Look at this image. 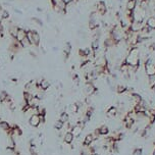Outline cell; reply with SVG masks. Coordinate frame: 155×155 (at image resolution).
<instances>
[{
  "label": "cell",
  "mask_w": 155,
  "mask_h": 155,
  "mask_svg": "<svg viewBox=\"0 0 155 155\" xmlns=\"http://www.w3.org/2000/svg\"><path fill=\"white\" fill-rule=\"evenodd\" d=\"M137 6H138V2H137V0H127V3H126V9L127 10L134 11Z\"/></svg>",
  "instance_id": "obj_9"
},
{
  "label": "cell",
  "mask_w": 155,
  "mask_h": 155,
  "mask_svg": "<svg viewBox=\"0 0 155 155\" xmlns=\"http://www.w3.org/2000/svg\"><path fill=\"white\" fill-rule=\"evenodd\" d=\"M124 121H125V127L128 129H131L135 125V121L132 117H130L128 114H126V116L124 117Z\"/></svg>",
  "instance_id": "obj_15"
},
{
  "label": "cell",
  "mask_w": 155,
  "mask_h": 155,
  "mask_svg": "<svg viewBox=\"0 0 155 155\" xmlns=\"http://www.w3.org/2000/svg\"><path fill=\"white\" fill-rule=\"evenodd\" d=\"M130 98H131V100H132V102L134 103V105H135V104H140L141 102L143 101L142 96H141L140 94H138V93H135V92L131 95V97H130Z\"/></svg>",
  "instance_id": "obj_10"
},
{
  "label": "cell",
  "mask_w": 155,
  "mask_h": 155,
  "mask_svg": "<svg viewBox=\"0 0 155 155\" xmlns=\"http://www.w3.org/2000/svg\"><path fill=\"white\" fill-rule=\"evenodd\" d=\"M8 97V94L5 91H2V92H0V99H1V101H4L6 98Z\"/></svg>",
  "instance_id": "obj_28"
},
{
  "label": "cell",
  "mask_w": 155,
  "mask_h": 155,
  "mask_svg": "<svg viewBox=\"0 0 155 155\" xmlns=\"http://www.w3.org/2000/svg\"><path fill=\"white\" fill-rule=\"evenodd\" d=\"M117 113H119V109L115 106H110L106 111V115L108 117H114V116L117 115Z\"/></svg>",
  "instance_id": "obj_14"
},
{
  "label": "cell",
  "mask_w": 155,
  "mask_h": 155,
  "mask_svg": "<svg viewBox=\"0 0 155 155\" xmlns=\"http://www.w3.org/2000/svg\"><path fill=\"white\" fill-rule=\"evenodd\" d=\"M94 134L96 136H98V137L99 136H106L109 134V128L107 126H101L97 129V130H95Z\"/></svg>",
  "instance_id": "obj_8"
},
{
  "label": "cell",
  "mask_w": 155,
  "mask_h": 155,
  "mask_svg": "<svg viewBox=\"0 0 155 155\" xmlns=\"http://www.w3.org/2000/svg\"><path fill=\"white\" fill-rule=\"evenodd\" d=\"M98 136L94 135V134H88L86 135V137L84 138V146H91L93 143H94V141L97 139Z\"/></svg>",
  "instance_id": "obj_7"
},
{
  "label": "cell",
  "mask_w": 155,
  "mask_h": 155,
  "mask_svg": "<svg viewBox=\"0 0 155 155\" xmlns=\"http://www.w3.org/2000/svg\"><path fill=\"white\" fill-rule=\"evenodd\" d=\"M96 11H97V13H99V15H106L107 6H106V4H105V2H103V1H99V2H97Z\"/></svg>",
  "instance_id": "obj_5"
},
{
  "label": "cell",
  "mask_w": 155,
  "mask_h": 155,
  "mask_svg": "<svg viewBox=\"0 0 155 155\" xmlns=\"http://www.w3.org/2000/svg\"><path fill=\"white\" fill-rule=\"evenodd\" d=\"M21 45H22L23 48H29V47L31 46L32 44H31V42H30L29 39H28L27 37H26V38H25L24 40H22V41H21Z\"/></svg>",
  "instance_id": "obj_23"
},
{
  "label": "cell",
  "mask_w": 155,
  "mask_h": 155,
  "mask_svg": "<svg viewBox=\"0 0 155 155\" xmlns=\"http://www.w3.org/2000/svg\"><path fill=\"white\" fill-rule=\"evenodd\" d=\"M27 31L28 30H25V29H23V28H19L17 37H15V39H17V41L21 42L22 40H24V39L27 37Z\"/></svg>",
  "instance_id": "obj_11"
},
{
  "label": "cell",
  "mask_w": 155,
  "mask_h": 155,
  "mask_svg": "<svg viewBox=\"0 0 155 155\" xmlns=\"http://www.w3.org/2000/svg\"><path fill=\"white\" fill-rule=\"evenodd\" d=\"M127 91V86L125 85H116V92L119 94H124L125 92Z\"/></svg>",
  "instance_id": "obj_24"
},
{
  "label": "cell",
  "mask_w": 155,
  "mask_h": 155,
  "mask_svg": "<svg viewBox=\"0 0 155 155\" xmlns=\"http://www.w3.org/2000/svg\"><path fill=\"white\" fill-rule=\"evenodd\" d=\"M124 61L129 66H140L141 63V53L140 49L138 47H133L130 49L126 56H125Z\"/></svg>",
  "instance_id": "obj_1"
},
{
  "label": "cell",
  "mask_w": 155,
  "mask_h": 155,
  "mask_svg": "<svg viewBox=\"0 0 155 155\" xmlns=\"http://www.w3.org/2000/svg\"><path fill=\"white\" fill-rule=\"evenodd\" d=\"M0 129H2L4 132H7L8 130H10V129H11V127H10V125L8 124L7 121H0Z\"/></svg>",
  "instance_id": "obj_21"
},
{
  "label": "cell",
  "mask_w": 155,
  "mask_h": 155,
  "mask_svg": "<svg viewBox=\"0 0 155 155\" xmlns=\"http://www.w3.org/2000/svg\"><path fill=\"white\" fill-rule=\"evenodd\" d=\"M32 22L35 23V24L38 25V26H40V27H42V26H43V23L41 22V19H37V17H33V19H32Z\"/></svg>",
  "instance_id": "obj_27"
},
{
  "label": "cell",
  "mask_w": 155,
  "mask_h": 155,
  "mask_svg": "<svg viewBox=\"0 0 155 155\" xmlns=\"http://www.w3.org/2000/svg\"><path fill=\"white\" fill-rule=\"evenodd\" d=\"M29 125L31 127H33V128H38V127L41 125V121H40L39 114H33V115L30 116Z\"/></svg>",
  "instance_id": "obj_4"
},
{
  "label": "cell",
  "mask_w": 155,
  "mask_h": 155,
  "mask_svg": "<svg viewBox=\"0 0 155 155\" xmlns=\"http://www.w3.org/2000/svg\"><path fill=\"white\" fill-rule=\"evenodd\" d=\"M83 130H84V128L81 126H79V125H76V126H74L73 128H72V134H73L75 137H79V136L82 134Z\"/></svg>",
  "instance_id": "obj_13"
},
{
  "label": "cell",
  "mask_w": 155,
  "mask_h": 155,
  "mask_svg": "<svg viewBox=\"0 0 155 155\" xmlns=\"http://www.w3.org/2000/svg\"><path fill=\"white\" fill-rule=\"evenodd\" d=\"M144 27H145V23L144 22H135V21H133L130 29H131V31L135 32V33H139Z\"/></svg>",
  "instance_id": "obj_6"
},
{
  "label": "cell",
  "mask_w": 155,
  "mask_h": 155,
  "mask_svg": "<svg viewBox=\"0 0 155 155\" xmlns=\"http://www.w3.org/2000/svg\"><path fill=\"white\" fill-rule=\"evenodd\" d=\"M68 109H70V113H77V112L80 110V104L74 102V103H72V104L68 105Z\"/></svg>",
  "instance_id": "obj_18"
},
{
  "label": "cell",
  "mask_w": 155,
  "mask_h": 155,
  "mask_svg": "<svg viewBox=\"0 0 155 155\" xmlns=\"http://www.w3.org/2000/svg\"><path fill=\"white\" fill-rule=\"evenodd\" d=\"M23 96H24V100L26 102H30L33 98H34V95L32 94L31 92H28V91H25Z\"/></svg>",
  "instance_id": "obj_22"
},
{
  "label": "cell",
  "mask_w": 155,
  "mask_h": 155,
  "mask_svg": "<svg viewBox=\"0 0 155 155\" xmlns=\"http://www.w3.org/2000/svg\"><path fill=\"white\" fill-rule=\"evenodd\" d=\"M27 38L30 40L32 45L34 46H39L40 41H41V37L39 35L38 32L33 31V30H28L27 31Z\"/></svg>",
  "instance_id": "obj_2"
},
{
  "label": "cell",
  "mask_w": 155,
  "mask_h": 155,
  "mask_svg": "<svg viewBox=\"0 0 155 155\" xmlns=\"http://www.w3.org/2000/svg\"><path fill=\"white\" fill-rule=\"evenodd\" d=\"M63 126H64V124H63L60 119L56 121L55 124H54V128H55V130H58V131H61L63 129Z\"/></svg>",
  "instance_id": "obj_25"
},
{
  "label": "cell",
  "mask_w": 155,
  "mask_h": 155,
  "mask_svg": "<svg viewBox=\"0 0 155 155\" xmlns=\"http://www.w3.org/2000/svg\"><path fill=\"white\" fill-rule=\"evenodd\" d=\"M143 154V150L141 148H136L133 152V155H142Z\"/></svg>",
  "instance_id": "obj_30"
},
{
  "label": "cell",
  "mask_w": 155,
  "mask_h": 155,
  "mask_svg": "<svg viewBox=\"0 0 155 155\" xmlns=\"http://www.w3.org/2000/svg\"><path fill=\"white\" fill-rule=\"evenodd\" d=\"M74 139H75V136L72 134V132H66L64 134V137H63V141L66 144H72L73 143Z\"/></svg>",
  "instance_id": "obj_16"
},
{
  "label": "cell",
  "mask_w": 155,
  "mask_h": 155,
  "mask_svg": "<svg viewBox=\"0 0 155 155\" xmlns=\"http://www.w3.org/2000/svg\"><path fill=\"white\" fill-rule=\"evenodd\" d=\"M1 17H2V19H9V12H8L7 10H3L2 13H1Z\"/></svg>",
  "instance_id": "obj_29"
},
{
  "label": "cell",
  "mask_w": 155,
  "mask_h": 155,
  "mask_svg": "<svg viewBox=\"0 0 155 155\" xmlns=\"http://www.w3.org/2000/svg\"><path fill=\"white\" fill-rule=\"evenodd\" d=\"M145 25L151 30V31H155V17H148L147 19H146Z\"/></svg>",
  "instance_id": "obj_12"
},
{
  "label": "cell",
  "mask_w": 155,
  "mask_h": 155,
  "mask_svg": "<svg viewBox=\"0 0 155 155\" xmlns=\"http://www.w3.org/2000/svg\"><path fill=\"white\" fill-rule=\"evenodd\" d=\"M147 15V10L142 9L140 6H137L136 9L133 11V21L135 22H143Z\"/></svg>",
  "instance_id": "obj_3"
},
{
  "label": "cell",
  "mask_w": 155,
  "mask_h": 155,
  "mask_svg": "<svg viewBox=\"0 0 155 155\" xmlns=\"http://www.w3.org/2000/svg\"><path fill=\"white\" fill-rule=\"evenodd\" d=\"M148 82H149V86H150L151 89H152V88L155 86V76H152V77L148 78Z\"/></svg>",
  "instance_id": "obj_26"
},
{
  "label": "cell",
  "mask_w": 155,
  "mask_h": 155,
  "mask_svg": "<svg viewBox=\"0 0 155 155\" xmlns=\"http://www.w3.org/2000/svg\"><path fill=\"white\" fill-rule=\"evenodd\" d=\"M152 4H153V5H154V6H155V0H152Z\"/></svg>",
  "instance_id": "obj_31"
},
{
  "label": "cell",
  "mask_w": 155,
  "mask_h": 155,
  "mask_svg": "<svg viewBox=\"0 0 155 155\" xmlns=\"http://www.w3.org/2000/svg\"><path fill=\"white\" fill-rule=\"evenodd\" d=\"M19 27H17V26H15V25H12V26H10L9 27V34L10 36L12 37V38H15L17 35V32H19Z\"/></svg>",
  "instance_id": "obj_20"
},
{
  "label": "cell",
  "mask_w": 155,
  "mask_h": 155,
  "mask_svg": "<svg viewBox=\"0 0 155 155\" xmlns=\"http://www.w3.org/2000/svg\"><path fill=\"white\" fill-rule=\"evenodd\" d=\"M38 85L40 86V88H41L42 90H44V91H46V90H48L49 88H50V83L48 82V80H46V79H42L40 82L38 83Z\"/></svg>",
  "instance_id": "obj_17"
},
{
  "label": "cell",
  "mask_w": 155,
  "mask_h": 155,
  "mask_svg": "<svg viewBox=\"0 0 155 155\" xmlns=\"http://www.w3.org/2000/svg\"><path fill=\"white\" fill-rule=\"evenodd\" d=\"M59 119L62 121L63 124H68V121H70V114H68L66 111H62V112H61V114H60V116H59Z\"/></svg>",
  "instance_id": "obj_19"
}]
</instances>
